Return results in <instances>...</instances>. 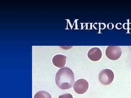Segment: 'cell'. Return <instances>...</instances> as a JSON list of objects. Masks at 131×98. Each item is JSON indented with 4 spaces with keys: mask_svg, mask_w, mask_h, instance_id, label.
<instances>
[{
    "mask_svg": "<svg viewBox=\"0 0 131 98\" xmlns=\"http://www.w3.org/2000/svg\"><path fill=\"white\" fill-rule=\"evenodd\" d=\"M122 54V50L119 46H109L106 50V56L112 60H116L119 59Z\"/></svg>",
    "mask_w": 131,
    "mask_h": 98,
    "instance_id": "obj_2",
    "label": "cell"
},
{
    "mask_svg": "<svg viewBox=\"0 0 131 98\" xmlns=\"http://www.w3.org/2000/svg\"><path fill=\"white\" fill-rule=\"evenodd\" d=\"M102 52L98 47H93L89 50L88 56L91 60L97 62L100 60L102 57Z\"/></svg>",
    "mask_w": 131,
    "mask_h": 98,
    "instance_id": "obj_5",
    "label": "cell"
},
{
    "mask_svg": "<svg viewBox=\"0 0 131 98\" xmlns=\"http://www.w3.org/2000/svg\"><path fill=\"white\" fill-rule=\"evenodd\" d=\"M114 75L112 70L106 69L102 70L99 75V80L102 84L109 85L114 79Z\"/></svg>",
    "mask_w": 131,
    "mask_h": 98,
    "instance_id": "obj_3",
    "label": "cell"
},
{
    "mask_svg": "<svg viewBox=\"0 0 131 98\" xmlns=\"http://www.w3.org/2000/svg\"><path fill=\"white\" fill-rule=\"evenodd\" d=\"M34 98H51V96L46 91H40L35 94Z\"/></svg>",
    "mask_w": 131,
    "mask_h": 98,
    "instance_id": "obj_7",
    "label": "cell"
},
{
    "mask_svg": "<svg viewBox=\"0 0 131 98\" xmlns=\"http://www.w3.org/2000/svg\"><path fill=\"white\" fill-rule=\"evenodd\" d=\"M67 57L62 55H57L53 57L52 63L54 66L58 68H61L65 66Z\"/></svg>",
    "mask_w": 131,
    "mask_h": 98,
    "instance_id": "obj_6",
    "label": "cell"
},
{
    "mask_svg": "<svg viewBox=\"0 0 131 98\" xmlns=\"http://www.w3.org/2000/svg\"><path fill=\"white\" fill-rule=\"evenodd\" d=\"M55 80L56 84L60 89H70L73 86L74 82V73L70 68H62L57 72Z\"/></svg>",
    "mask_w": 131,
    "mask_h": 98,
    "instance_id": "obj_1",
    "label": "cell"
},
{
    "mask_svg": "<svg viewBox=\"0 0 131 98\" xmlns=\"http://www.w3.org/2000/svg\"><path fill=\"white\" fill-rule=\"evenodd\" d=\"M73 88L76 93L83 94L85 93L88 89V82L84 79H80L75 82Z\"/></svg>",
    "mask_w": 131,
    "mask_h": 98,
    "instance_id": "obj_4",
    "label": "cell"
},
{
    "mask_svg": "<svg viewBox=\"0 0 131 98\" xmlns=\"http://www.w3.org/2000/svg\"><path fill=\"white\" fill-rule=\"evenodd\" d=\"M58 98H73V96L70 93H66L60 95Z\"/></svg>",
    "mask_w": 131,
    "mask_h": 98,
    "instance_id": "obj_8",
    "label": "cell"
}]
</instances>
